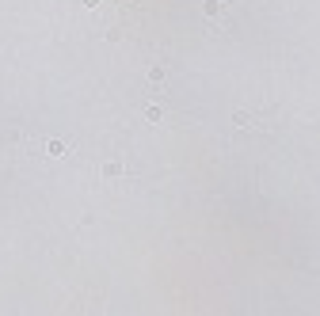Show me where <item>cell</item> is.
<instances>
[{"label":"cell","instance_id":"obj_1","mask_svg":"<svg viewBox=\"0 0 320 316\" xmlns=\"http://www.w3.org/2000/svg\"><path fill=\"white\" fill-rule=\"evenodd\" d=\"M202 16H206V19H217L221 27H229L233 4H229V0H206V4H202Z\"/></svg>","mask_w":320,"mask_h":316},{"label":"cell","instance_id":"obj_4","mask_svg":"<svg viewBox=\"0 0 320 316\" xmlns=\"http://www.w3.org/2000/svg\"><path fill=\"white\" fill-rule=\"evenodd\" d=\"M103 175H107V179H118V175H122V164H107Z\"/></svg>","mask_w":320,"mask_h":316},{"label":"cell","instance_id":"obj_2","mask_svg":"<svg viewBox=\"0 0 320 316\" xmlns=\"http://www.w3.org/2000/svg\"><path fill=\"white\" fill-rule=\"evenodd\" d=\"M233 122H236V126H244V130H260L263 126V114H244V111H236Z\"/></svg>","mask_w":320,"mask_h":316},{"label":"cell","instance_id":"obj_3","mask_svg":"<svg viewBox=\"0 0 320 316\" xmlns=\"http://www.w3.org/2000/svg\"><path fill=\"white\" fill-rule=\"evenodd\" d=\"M46 153H50V156H61V153H69V149L61 145V141H46Z\"/></svg>","mask_w":320,"mask_h":316},{"label":"cell","instance_id":"obj_5","mask_svg":"<svg viewBox=\"0 0 320 316\" xmlns=\"http://www.w3.org/2000/svg\"><path fill=\"white\" fill-rule=\"evenodd\" d=\"M84 4H88V8H99V4H103V0H84Z\"/></svg>","mask_w":320,"mask_h":316}]
</instances>
